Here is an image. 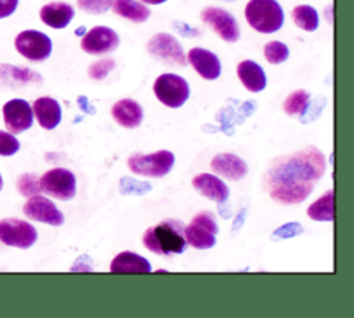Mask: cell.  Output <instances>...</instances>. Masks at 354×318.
Listing matches in <instances>:
<instances>
[{"instance_id":"1","label":"cell","mask_w":354,"mask_h":318,"mask_svg":"<svg viewBox=\"0 0 354 318\" xmlns=\"http://www.w3.org/2000/svg\"><path fill=\"white\" fill-rule=\"evenodd\" d=\"M325 166V156L315 147L278 159L267 176L271 198L283 205L303 202L322 177Z\"/></svg>"},{"instance_id":"2","label":"cell","mask_w":354,"mask_h":318,"mask_svg":"<svg viewBox=\"0 0 354 318\" xmlns=\"http://www.w3.org/2000/svg\"><path fill=\"white\" fill-rule=\"evenodd\" d=\"M184 224L178 220H163L162 223L149 227L142 235L144 246L160 256L180 254L185 250L187 241L184 236Z\"/></svg>"},{"instance_id":"3","label":"cell","mask_w":354,"mask_h":318,"mask_svg":"<svg viewBox=\"0 0 354 318\" xmlns=\"http://www.w3.org/2000/svg\"><path fill=\"white\" fill-rule=\"evenodd\" d=\"M248 24L260 33H274L283 25V10L277 0H250L245 8Z\"/></svg>"},{"instance_id":"4","label":"cell","mask_w":354,"mask_h":318,"mask_svg":"<svg viewBox=\"0 0 354 318\" xmlns=\"http://www.w3.org/2000/svg\"><path fill=\"white\" fill-rule=\"evenodd\" d=\"M174 165V155L167 149H160L149 155L136 153L129 158V169L138 176L160 178L166 176Z\"/></svg>"},{"instance_id":"5","label":"cell","mask_w":354,"mask_h":318,"mask_svg":"<svg viewBox=\"0 0 354 318\" xmlns=\"http://www.w3.org/2000/svg\"><path fill=\"white\" fill-rule=\"evenodd\" d=\"M218 225L216 217L210 212L196 214L192 221L184 227V236L188 245L195 249H210L216 243Z\"/></svg>"},{"instance_id":"6","label":"cell","mask_w":354,"mask_h":318,"mask_svg":"<svg viewBox=\"0 0 354 318\" xmlns=\"http://www.w3.org/2000/svg\"><path fill=\"white\" fill-rule=\"evenodd\" d=\"M155 97L169 108H180L189 97L188 82L174 73H163L153 83Z\"/></svg>"},{"instance_id":"7","label":"cell","mask_w":354,"mask_h":318,"mask_svg":"<svg viewBox=\"0 0 354 318\" xmlns=\"http://www.w3.org/2000/svg\"><path fill=\"white\" fill-rule=\"evenodd\" d=\"M40 189L59 200H69L76 194V177L64 167H55L46 171L39 180Z\"/></svg>"},{"instance_id":"8","label":"cell","mask_w":354,"mask_h":318,"mask_svg":"<svg viewBox=\"0 0 354 318\" xmlns=\"http://www.w3.org/2000/svg\"><path fill=\"white\" fill-rule=\"evenodd\" d=\"M17 51L29 61H44L50 57L53 50L51 39L39 30L28 29L17 35L14 40Z\"/></svg>"},{"instance_id":"9","label":"cell","mask_w":354,"mask_h":318,"mask_svg":"<svg viewBox=\"0 0 354 318\" xmlns=\"http://www.w3.org/2000/svg\"><path fill=\"white\" fill-rule=\"evenodd\" d=\"M37 239L36 228L19 218L0 220V241L8 246L26 249Z\"/></svg>"},{"instance_id":"10","label":"cell","mask_w":354,"mask_h":318,"mask_svg":"<svg viewBox=\"0 0 354 318\" xmlns=\"http://www.w3.org/2000/svg\"><path fill=\"white\" fill-rule=\"evenodd\" d=\"M147 50L151 55L160 58L170 65H187V57L181 44L169 33H158L152 36L147 44Z\"/></svg>"},{"instance_id":"11","label":"cell","mask_w":354,"mask_h":318,"mask_svg":"<svg viewBox=\"0 0 354 318\" xmlns=\"http://www.w3.org/2000/svg\"><path fill=\"white\" fill-rule=\"evenodd\" d=\"M201 18L205 24L212 26V29L225 41L234 43L239 39V26L236 19L228 11L218 7H206L201 12Z\"/></svg>"},{"instance_id":"12","label":"cell","mask_w":354,"mask_h":318,"mask_svg":"<svg viewBox=\"0 0 354 318\" xmlns=\"http://www.w3.org/2000/svg\"><path fill=\"white\" fill-rule=\"evenodd\" d=\"M118 33L108 26H94L88 32L84 33L80 47L84 53L91 55H101L106 53H112L119 46Z\"/></svg>"},{"instance_id":"13","label":"cell","mask_w":354,"mask_h":318,"mask_svg":"<svg viewBox=\"0 0 354 318\" xmlns=\"http://www.w3.org/2000/svg\"><path fill=\"white\" fill-rule=\"evenodd\" d=\"M3 119L11 134H19L33 124V111L28 101L21 98L10 100L3 105Z\"/></svg>"},{"instance_id":"14","label":"cell","mask_w":354,"mask_h":318,"mask_svg":"<svg viewBox=\"0 0 354 318\" xmlns=\"http://www.w3.org/2000/svg\"><path fill=\"white\" fill-rule=\"evenodd\" d=\"M24 213L28 218L35 221L46 223L50 225H61L64 223V214L57 209V206L47 198L36 194L32 195L24 205Z\"/></svg>"},{"instance_id":"15","label":"cell","mask_w":354,"mask_h":318,"mask_svg":"<svg viewBox=\"0 0 354 318\" xmlns=\"http://www.w3.org/2000/svg\"><path fill=\"white\" fill-rule=\"evenodd\" d=\"M187 59L196 71V73L206 80H214L221 73V62L218 57L206 48H191L188 51Z\"/></svg>"},{"instance_id":"16","label":"cell","mask_w":354,"mask_h":318,"mask_svg":"<svg viewBox=\"0 0 354 318\" xmlns=\"http://www.w3.org/2000/svg\"><path fill=\"white\" fill-rule=\"evenodd\" d=\"M192 185L203 196L217 203H224L230 195V189L225 183L209 173H201L195 176L192 180Z\"/></svg>"},{"instance_id":"17","label":"cell","mask_w":354,"mask_h":318,"mask_svg":"<svg viewBox=\"0 0 354 318\" xmlns=\"http://www.w3.org/2000/svg\"><path fill=\"white\" fill-rule=\"evenodd\" d=\"M210 167L214 173L228 180H241L248 173L246 162L234 153L216 155L210 162Z\"/></svg>"},{"instance_id":"18","label":"cell","mask_w":354,"mask_h":318,"mask_svg":"<svg viewBox=\"0 0 354 318\" xmlns=\"http://www.w3.org/2000/svg\"><path fill=\"white\" fill-rule=\"evenodd\" d=\"M32 111L39 124L46 130H53L61 122V105L57 100L51 97H40L35 100Z\"/></svg>"},{"instance_id":"19","label":"cell","mask_w":354,"mask_h":318,"mask_svg":"<svg viewBox=\"0 0 354 318\" xmlns=\"http://www.w3.org/2000/svg\"><path fill=\"white\" fill-rule=\"evenodd\" d=\"M75 10L64 1H53L40 8V19L50 28L62 29L73 19Z\"/></svg>"},{"instance_id":"20","label":"cell","mask_w":354,"mask_h":318,"mask_svg":"<svg viewBox=\"0 0 354 318\" xmlns=\"http://www.w3.org/2000/svg\"><path fill=\"white\" fill-rule=\"evenodd\" d=\"M236 73L242 84L252 93H259L267 86V76L263 68L252 59H245L239 62Z\"/></svg>"},{"instance_id":"21","label":"cell","mask_w":354,"mask_h":318,"mask_svg":"<svg viewBox=\"0 0 354 318\" xmlns=\"http://www.w3.org/2000/svg\"><path fill=\"white\" fill-rule=\"evenodd\" d=\"M112 116L113 119L123 127L127 129H133L137 127L142 118H144V112L141 105L130 98H124L118 101L113 106H112Z\"/></svg>"},{"instance_id":"22","label":"cell","mask_w":354,"mask_h":318,"mask_svg":"<svg viewBox=\"0 0 354 318\" xmlns=\"http://www.w3.org/2000/svg\"><path fill=\"white\" fill-rule=\"evenodd\" d=\"M111 272H149L151 271V264L149 261L133 252H122L119 253L111 263L109 265Z\"/></svg>"},{"instance_id":"23","label":"cell","mask_w":354,"mask_h":318,"mask_svg":"<svg viewBox=\"0 0 354 318\" xmlns=\"http://www.w3.org/2000/svg\"><path fill=\"white\" fill-rule=\"evenodd\" d=\"M111 7L115 14L133 22H144L151 15L149 8L137 0H113Z\"/></svg>"},{"instance_id":"24","label":"cell","mask_w":354,"mask_h":318,"mask_svg":"<svg viewBox=\"0 0 354 318\" xmlns=\"http://www.w3.org/2000/svg\"><path fill=\"white\" fill-rule=\"evenodd\" d=\"M310 218L315 221H333V191H326L307 209Z\"/></svg>"},{"instance_id":"25","label":"cell","mask_w":354,"mask_h":318,"mask_svg":"<svg viewBox=\"0 0 354 318\" xmlns=\"http://www.w3.org/2000/svg\"><path fill=\"white\" fill-rule=\"evenodd\" d=\"M292 18L295 24L306 32H314L319 25L318 11L308 4L296 6L292 11Z\"/></svg>"},{"instance_id":"26","label":"cell","mask_w":354,"mask_h":318,"mask_svg":"<svg viewBox=\"0 0 354 318\" xmlns=\"http://www.w3.org/2000/svg\"><path fill=\"white\" fill-rule=\"evenodd\" d=\"M0 77L1 79H10L12 82L18 83H30V82H41V77L26 68H15L11 65H0Z\"/></svg>"},{"instance_id":"27","label":"cell","mask_w":354,"mask_h":318,"mask_svg":"<svg viewBox=\"0 0 354 318\" xmlns=\"http://www.w3.org/2000/svg\"><path fill=\"white\" fill-rule=\"evenodd\" d=\"M310 94L304 90L293 91L283 102V109L288 115H301L307 109Z\"/></svg>"},{"instance_id":"28","label":"cell","mask_w":354,"mask_h":318,"mask_svg":"<svg viewBox=\"0 0 354 318\" xmlns=\"http://www.w3.org/2000/svg\"><path fill=\"white\" fill-rule=\"evenodd\" d=\"M264 57L270 64H282L289 57V48L285 43L272 40L264 46Z\"/></svg>"},{"instance_id":"29","label":"cell","mask_w":354,"mask_h":318,"mask_svg":"<svg viewBox=\"0 0 354 318\" xmlns=\"http://www.w3.org/2000/svg\"><path fill=\"white\" fill-rule=\"evenodd\" d=\"M17 188L24 196H32V195H36L41 191L40 184H39V178L32 173L22 174L17 181Z\"/></svg>"},{"instance_id":"30","label":"cell","mask_w":354,"mask_h":318,"mask_svg":"<svg viewBox=\"0 0 354 318\" xmlns=\"http://www.w3.org/2000/svg\"><path fill=\"white\" fill-rule=\"evenodd\" d=\"M76 1H77V7L82 11L98 15V14L106 12L111 8L113 0H76Z\"/></svg>"},{"instance_id":"31","label":"cell","mask_w":354,"mask_h":318,"mask_svg":"<svg viewBox=\"0 0 354 318\" xmlns=\"http://www.w3.org/2000/svg\"><path fill=\"white\" fill-rule=\"evenodd\" d=\"M115 68V61L111 58H105L101 61H97L90 65L88 68V76L94 80H101L106 77V75Z\"/></svg>"},{"instance_id":"32","label":"cell","mask_w":354,"mask_h":318,"mask_svg":"<svg viewBox=\"0 0 354 318\" xmlns=\"http://www.w3.org/2000/svg\"><path fill=\"white\" fill-rule=\"evenodd\" d=\"M19 141L10 133L0 130V155L1 156H11L18 152Z\"/></svg>"},{"instance_id":"33","label":"cell","mask_w":354,"mask_h":318,"mask_svg":"<svg viewBox=\"0 0 354 318\" xmlns=\"http://www.w3.org/2000/svg\"><path fill=\"white\" fill-rule=\"evenodd\" d=\"M18 6V0H0V18L10 17Z\"/></svg>"},{"instance_id":"34","label":"cell","mask_w":354,"mask_h":318,"mask_svg":"<svg viewBox=\"0 0 354 318\" xmlns=\"http://www.w3.org/2000/svg\"><path fill=\"white\" fill-rule=\"evenodd\" d=\"M142 3H145V4H153V6H156V4H162V3H165L166 0H141Z\"/></svg>"},{"instance_id":"35","label":"cell","mask_w":354,"mask_h":318,"mask_svg":"<svg viewBox=\"0 0 354 318\" xmlns=\"http://www.w3.org/2000/svg\"><path fill=\"white\" fill-rule=\"evenodd\" d=\"M84 30H86V28H84V26H82V28H79L75 33H76V35H83V33H84Z\"/></svg>"},{"instance_id":"36","label":"cell","mask_w":354,"mask_h":318,"mask_svg":"<svg viewBox=\"0 0 354 318\" xmlns=\"http://www.w3.org/2000/svg\"><path fill=\"white\" fill-rule=\"evenodd\" d=\"M1 188H3V178H1V174H0V191H1Z\"/></svg>"},{"instance_id":"37","label":"cell","mask_w":354,"mask_h":318,"mask_svg":"<svg viewBox=\"0 0 354 318\" xmlns=\"http://www.w3.org/2000/svg\"><path fill=\"white\" fill-rule=\"evenodd\" d=\"M228 1H234V0H228Z\"/></svg>"}]
</instances>
